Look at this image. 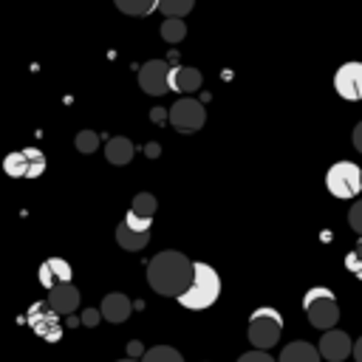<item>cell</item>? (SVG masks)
I'll return each instance as SVG.
<instances>
[{
  "label": "cell",
  "mask_w": 362,
  "mask_h": 362,
  "mask_svg": "<svg viewBox=\"0 0 362 362\" xmlns=\"http://www.w3.org/2000/svg\"><path fill=\"white\" fill-rule=\"evenodd\" d=\"M192 277H195V263L178 249H164L153 255L147 263V283L161 297L178 300L192 286Z\"/></svg>",
  "instance_id": "6da1fadb"
},
{
  "label": "cell",
  "mask_w": 362,
  "mask_h": 362,
  "mask_svg": "<svg viewBox=\"0 0 362 362\" xmlns=\"http://www.w3.org/2000/svg\"><path fill=\"white\" fill-rule=\"evenodd\" d=\"M221 297V277L209 263H195V277L192 286L178 297V303L189 311H204L209 305H215V300Z\"/></svg>",
  "instance_id": "7a4b0ae2"
},
{
  "label": "cell",
  "mask_w": 362,
  "mask_h": 362,
  "mask_svg": "<svg viewBox=\"0 0 362 362\" xmlns=\"http://www.w3.org/2000/svg\"><path fill=\"white\" fill-rule=\"evenodd\" d=\"M303 311H305L308 322L314 328H320V331H331L337 325V320H339V303H337L334 291L325 288V286H314V288L305 291Z\"/></svg>",
  "instance_id": "3957f363"
},
{
  "label": "cell",
  "mask_w": 362,
  "mask_h": 362,
  "mask_svg": "<svg viewBox=\"0 0 362 362\" xmlns=\"http://www.w3.org/2000/svg\"><path fill=\"white\" fill-rule=\"evenodd\" d=\"M246 334H249V342H252L257 351H269L272 345L280 342V334H283V317H280V311L272 308V305L255 308L252 317H249Z\"/></svg>",
  "instance_id": "277c9868"
},
{
  "label": "cell",
  "mask_w": 362,
  "mask_h": 362,
  "mask_svg": "<svg viewBox=\"0 0 362 362\" xmlns=\"http://www.w3.org/2000/svg\"><path fill=\"white\" fill-rule=\"evenodd\" d=\"M325 187L334 198L339 201H351L362 192V170L354 161H337L328 167L325 173Z\"/></svg>",
  "instance_id": "5b68a950"
},
{
  "label": "cell",
  "mask_w": 362,
  "mask_h": 362,
  "mask_svg": "<svg viewBox=\"0 0 362 362\" xmlns=\"http://www.w3.org/2000/svg\"><path fill=\"white\" fill-rule=\"evenodd\" d=\"M45 153L37 147H25V150H14L3 158V173L11 178H40L45 173Z\"/></svg>",
  "instance_id": "8992f818"
},
{
  "label": "cell",
  "mask_w": 362,
  "mask_h": 362,
  "mask_svg": "<svg viewBox=\"0 0 362 362\" xmlns=\"http://www.w3.org/2000/svg\"><path fill=\"white\" fill-rule=\"evenodd\" d=\"M167 119H170V124H173L178 133H195V130L204 127L206 110H204V105H201L198 99L184 96V99H178V102L167 110Z\"/></svg>",
  "instance_id": "52a82bcc"
},
{
  "label": "cell",
  "mask_w": 362,
  "mask_h": 362,
  "mask_svg": "<svg viewBox=\"0 0 362 362\" xmlns=\"http://www.w3.org/2000/svg\"><path fill=\"white\" fill-rule=\"evenodd\" d=\"M25 320H28V325L34 328V334H37L40 339H45V342H59V339H62L59 314H57L51 305H45V303H34V305L28 308Z\"/></svg>",
  "instance_id": "ba28073f"
},
{
  "label": "cell",
  "mask_w": 362,
  "mask_h": 362,
  "mask_svg": "<svg viewBox=\"0 0 362 362\" xmlns=\"http://www.w3.org/2000/svg\"><path fill=\"white\" fill-rule=\"evenodd\" d=\"M170 74H173V68H170L164 59H150V62H144V65L139 68V85H141L144 93L161 96V93L173 90V88H170Z\"/></svg>",
  "instance_id": "9c48e42d"
},
{
  "label": "cell",
  "mask_w": 362,
  "mask_h": 362,
  "mask_svg": "<svg viewBox=\"0 0 362 362\" xmlns=\"http://www.w3.org/2000/svg\"><path fill=\"white\" fill-rule=\"evenodd\" d=\"M334 90L348 102H359L362 99V62H342L334 74Z\"/></svg>",
  "instance_id": "30bf717a"
},
{
  "label": "cell",
  "mask_w": 362,
  "mask_h": 362,
  "mask_svg": "<svg viewBox=\"0 0 362 362\" xmlns=\"http://www.w3.org/2000/svg\"><path fill=\"white\" fill-rule=\"evenodd\" d=\"M320 354H322V359H328V362H342V359H348V356L354 354V339H351L345 331L331 328V331H325V334L320 337Z\"/></svg>",
  "instance_id": "8fae6325"
},
{
  "label": "cell",
  "mask_w": 362,
  "mask_h": 362,
  "mask_svg": "<svg viewBox=\"0 0 362 362\" xmlns=\"http://www.w3.org/2000/svg\"><path fill=\"white\" fill-rule=\"evenodd\" d=\"M71 274H74V269H71V263L62 260V257H48V260L40 263V283H42L48 291L57 288L59 283H71Z\"/></svg>",
  "instance_id": "7c38bea8"
},
{
  "label": "cell",
  "mask_w": 362,
  "mask_h": 362,
  "mask_svg": "<svg viewBox=\"0 0 362 362\" xmlns=\"http://www.w3.org/2000/svg\"><path fill=\"white\" fill-rule=\"evenodd\" d=\"M48 305H51L59 317L74 314V311L79 308V288H76L74 283H59L57 288L48 291Z\"/></svg>",
  "instance_id": "4fadbf2b"
},
{
  "label": "cell",
  "mask_w": 362,
  "mask_h": 362,
  "mask_svg": "<svg viewBox=\"0 0 362 362\" xmlns=\"http://www.w3.org/2000/svg\"><path fill=\"white\" fill-rule=\"evenodd\" d=\"M99 311H102V320H107V322H124L133 311V303L122 291H110V294H105Z\"/></svg>",
  "instance_id": "5bb4252c"
},
{
  "label": "cell",
  "mask_w": 362,
  "mask_h": 362,
  "mask_svg": "<svg viewBox=\"0 0 362 362\" xmlns=\"http://www.w3.org/2000/svg\"><path fill=\"white\" fill-rule=\"evenodd\" d=\"M170 88L178 93H192L201 88V71L189 68V65H175L170 74Z\"/></svg>",
  "instance_id": "9a60e30c"
},
{
  "label": "cell",
  "mask_w": 362,
  "mask_h": 362,
  "mask_svg": "<svg viewBox=\"0 0 362 362\" xmlns=\"http://www.w3.org/2000/svg\"><path fill=\"white\" fill-rule=\"evenodd\" d=\"M320 359L322 354L311 342H288L277 356V362H320Z\"/></svg>",
  "instance_id": "2e32d148"
},
{
  "label": "cell",
  "mask_w": 362,
  "mask_h": 362,
  "mask_svg": "<svg viewBox=\"0 0 362 362\" xmlns=\"http://www.w3.org/2000/svg\"><path fill=\"white\" fill-rule=\"evenodd\" d=\"M133 153H136V147H133V141L124 139V136H113V139L105 144V158H107L110 164H116V167L130 164Z\"/></svg>",
  "instance_id": "e0dca14e"
},
{
  "label": "cell",
  "mask_w": 362,
  "mask_h": 362,
  "mask_svg": "<svg viewBox=\"0 0 362 362\" xmlns=\"http://www.w3.org/2000/svg\"><path fill=\"white\" fill-rule=\"evenodd\" d=\"M147 240H150V232L130 229L124 221L116 226V243H119L122 249H127V252H139V249H144V246H147Z\"/></svg>",
  "instance_id": "ac0fdd59"
},
{
  "label": "cell",
  "mask_w": 362,
  "mask_h": 362,
  "mask_svg": "<svg viewBox=\"0 0 362 362\" xmlns=\"http://www.w3.org/2000/svg\"><path fill=\"white\" fill-rule=\"evenodd\" d=\"M113 3L127 17H147V14H153L158 8L161 0H113Z\"/></svg>",
  "instance_id": "d6986e66"
},
{
  "label": "cell",
  "mask_w": 362,
  "mask_h": 362,
  "mask_svg": "<svg viewBox=\"0 0 362 362\" xmlns=\"http://www.w3.org/2000/svg\"><path fill=\"white\" fill-rule=\"evenodd\" d=\"M141 362H184V356L173 348V345H156V348H147Z\"/></svg>",
  "instance_id": "ffe728a7"
},
{
  "label": "cell",
  "mask_w": 362,
  "mask_h": 362,
  "mask_svg": "<svg viewBox=\"0 0 362 362\" xmlns=\"http://www.w3.org/2000/svg\"><path fill=\"white\" fill-rule=\"evenodd\" d=\"M161 37H164L167 42H181V40L187 37L184 20H181V17H167V20L161 23Z\"/></svg>",
  "instance_id": "44dd1931"
},
{
  "label": "cell",
  "mask_w": 362,
  "mask_h": 362,
  "mask_svg": "<svg viewBox=\"0 0 362 362\" xmlns=\"http://www.w3.org/2000/svg\"><path fill=\"white\" fill-rule=\"evenodd\" d=\"M192 6H195V0H161L158 3V11L164 17H181L184 20L192 11Z\"/></svg>",
  "instance_id": "7402d4cb"
},
{
  "label": "cell",
  "mask_w": 362,
  "mask_h": 362,
  "mask_svg": "<svg viewBox=\"0 0 362 362\" xmlns=\"http://www.w3.org/2000/svg\"><path fill=\"white\" fill-rule=\"evenodd\" d=\"M156 198L150 195V192H139L136 198H133V204H130V212H136V215H141V218H150L153 221V215H156Z\"/></svg>",
  "instance_id": "603a6c76"
},
{
  "label": "cell",
  "mask_w": 362,
  "mask_h": 362,
  "mask_svg": "<svg viewBox=\"0 0 362 362\" xmlns=\"http://www.w3.org/2000/svg\"><path fill=\"white\" fill-rule=\"evenodd\" d=\"M74 144H76V150L79 153H96L99 150V133H93V130H79L76 133V139H74Z\"/></svg>",
  "instance_id": "cb8c5ba5"
},
{
  "label": "cell",
  "mask_w": 362,
  "mask_h": 362,
  "mask_svg": "<svg viewBox=\"0 0 362 362\" xmlns=\"http://www.w3.org/2000/svg\"><path fill=\"white\" fill-rule=\"evenodd\" d=\"M345 266H348V272H354V274L362 280V238H359L356 246L345 255Z\"/></svg>",
  "instance_id": "d4e9b609"
},
{
  "label": "cell",
  "mask_w": 362,
  "mask_h": 362,
  "mask_svg": "<svg viewBox=\"0 0 362 362\" xmlns=\"http://www.w3.org/2000/svg\"><path fill=\"white\" fill-rule=\"evenodd\" d=\"M348 226L362 238V201L351 204V209H348Z\"/></svg>",
  "instance_id": "484cf974"
},
{
  "label": "cell",
  "mask_w": 362,
  "mask_h": 362,
  "mask_svg": "<svg viewBox=\"0 0 362 362\" xmlns=\"http://www.w3.org/2000/svg\"><path fill=\"white\" fill-rule=\"evenodd\" d=\"M124 223L130 226V229H139V232H150V218H141V215H136V212H130L127 209V215H124Z\"/></svg>",
  "instance_id": "4316f807"
},
{
  "label": "cell",
  "mask_w": 362,
  "mask_h": 362,
  "mask_svg": "<svg viewBox=\"0 0 362 362\" xmlns=\"http://www.w3.org/2000/svg\"><path fill=\"white\" fill-rule=\"evenodd\" d=\"M238 362H277V359H274L272 354H266V351H257V348H255V351H249V354H240V356H238Z\"/></svg>",
  "instance_id": "83f0119b"
},
{
  "label": "cell",
  "mask_w": 362,
  "mask_h": 362,
  "mask_svg": "<svg viewBox=\"0 0 362 362\" xmlns=\"http://www.w3.org/2000/svg\"><path fill=\"white\" fill-rule=\"evenodd\" d=\"M102 320V311H96V308H88V311H82V322L85 325H96Z\"/></svg>",
  "instance_id": "f1b7e54d"
},
{
  "label": "cell",
  "mask_w": 362,
  "mask_h": 362,
  "mask_svg": "<svg viewBox=\"0 0 362 362\" xmlns=\"http://www.w3.org/2000/svg\"><path fill=\"white\" fill-rule=\"evenodd\" d=\"M351 141H354V147L362 153V122H356V127H354V133H351Z\"/></svg>",
  "instance_id": "f546056e"
},
{
  "label": "cell",
  "mask_w": 362,
  "mask_h": 362,
  "mask_svg": "<svg viewBox=\"0 0 362 362\" xmlns=\"http://www.w3.org/2000/svg\"><path fill=\"white\" fill-rule=\"evenodd\" d=\"M354 359H356V362H362V337L354 342Z\"/></svg>",
  "instance_id": "4dcf8cb0"
},
{
  "label": "cell",
  "mask_w": 362,
  "mask_h": 362,
  "mask_svg": "<svg viewBox=\"0 0 362 362\" xmlns=\"http://www.w3.org/2000/svg\"><path fill=\"white\" fill-rule=\"evenodd\" d=\"M127 348H130V354H136V356H139V354H141V345H139V342H130V345H127Z\"/></svg>",
  "instance_id": "1f68e13d"
},
{
  "label": "cell",
  "mask_w": 362,
  "mask_h": 362,
  "mask_svg": "<svg viewBox=\"0 0 362 362\" xmlns=\"http://www.w3.org/2000/svg\"><path fill=\"white\" fill-rule=\"evenodd\" d=\"M161 119H164V110L156 107V110H153V122H161Z\"/></svg>",
  "instance_id": "d6a6232c"
},
{
  "label": "cell",
  "mask_w": 362,
  "mask_h": 362,
  "mask_svg": "<svg viewBox=\"0 0 362 362\" xmlns=\"http://www.w3.org/2000/svg\"><path fill=\"white\" fill-rule=\"evenodd\" d=\"M119 362H136V359H119Z\"/></svg>",
  "instance_id": "836d02e7"
}]
</instances>
